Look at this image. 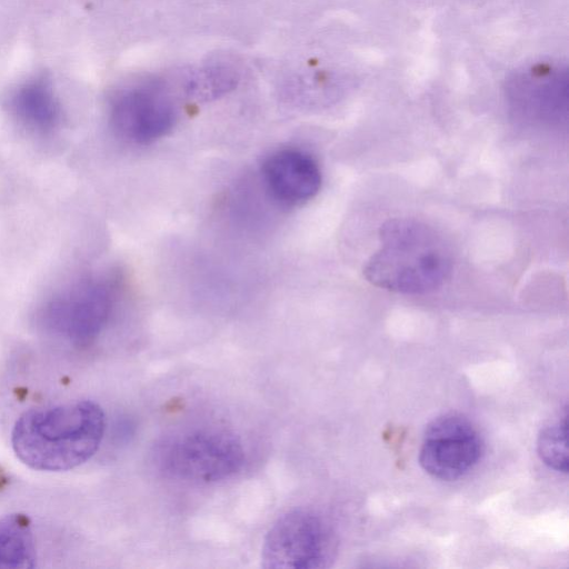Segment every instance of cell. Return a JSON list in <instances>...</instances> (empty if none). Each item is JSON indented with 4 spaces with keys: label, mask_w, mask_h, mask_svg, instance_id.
Returning a JSON list of instances; mask_svg holds the SVG:
<instances>
[{
    "label": "cell",
    "mask_w": 569,
    "mask_h": 569,
    "mask_svg": "<svg viewBox=\"0 0 569 569\" xmlns=\"http://www.w3.org/2000/svg\"><path fill=\"white\" fill-rule=\"evenodd\" d=\"M106 431L102 408L79 400L23 412L11 432L17 457L41 471H66L88 461L98 451Z\"/></svg>",
    "instance_id": "6da1fadb"
},
{
    "label": "cell",
    "mask_w": 569,
    "mask_h": 569,
    "mask_svg": "<svg viewBox=\"0 0 569 569\" xmlns=\"http://www.w3.org/2000/svg\"><path fill=\"white\" fill-rule=\"evenodd\" d=\"M451 270V251L432 227L412 218H393L380 227L378 248L363 274L380 289L425 295L441 288Z\"/></svg>",
    "instance_id": "7a4b0ae2"
},
{
    "label": "cell",
    "mask_w": 569,
    "mask_h": 569,
    "mask_svg": "<svg viewBox=\"0 0 569 569\" xmlns=\"http://www.w3.org/2000/svg\"><path fill=\"white\" fill-rule=\"evenodd\" d=\"M151 461L162 476L192 483L226 480L246 461L243 442L234 432L213 427L169 432L151 450Z\"/></svg>",
    "instance_id": "3957f363"
},
{
    "label": "cell",
    "mask_w": 569,
    "mask_h": 569,
    "mask_svg": "<svg viewBox=\"0 0 569 569\" xmlns=\"http://www.w3.org/2000/svg\"><path fill=\"white\" fill-rule=\"evenodd\" d=\"M121 293L122 279L117 272L89 274L49 297L39 309V322L63 340L88 345L110 322Z\"/></svg>",
    "instance_id": "277c9868"
},
{
    "label": "cell",
    "mask_w": 569,
    "mask_h": 569,
    "mask_svg": "<svg viewBox=\"0 0 569 569\" xmlns=\"http://www.w3.org/2000/svg\"><path fill=\"white\" fill-rule=\"evenodd\" d=\"M337 550L328 521L317 511L295 508L281 515L269 528L261 548L264 569H323Z\"/></svg>",
    "instance_id": "5b68a950"
},
{
    "label": "cell",
    "mask_w": 569,
    "mask_h": 569,
    "mask_svg": "<svg viewBox=\"0 0 569 569\" xmlns=\"http://www.w3.org/2000/svg\"><path fill=\"white\" fill-rule=\"evenodd\" d=\"M109 118L119 138L134 146H147L172 130L177 120V106L166 81L146 78L113 96Z\"/></svg>",
    "instance_id": "8992f818"
},
{
    "label": "cell",
    "mask_w": 569,
    "mask_h": 569,
    "mask_svg": "<svg viewBox=\"0 0 569 569\" xmlns=\"http://www.w3.org/2000/svg\"><path fill=\"white\" fill-rule=\"evenodd\" d=\"M482 440L465 417L448 413L427 427L419 460L423 470L441 480H456L468 473L482 455Z\"/></svg>",
    "instance_id": "52a82bcc"
},
{
    "label": "cell",
    "mask_w": 569,
    "mask_h": 569,
    "mask_svg": "<svg viewBox=\"0 0 569 569\" xmlns=\"http://www.w3.org/2000/svg\"><path fill=\"white\" fill-rule=\"evenodd\" d=\"M260 172L269 196L287 207L306 203L319 192L322 183L316 159L293 147L270 152L263 159Z\"/></svg>",
    "instance_id": "ba28073f"
},
{
    "label": "cell",
    "mask_w": 569,
    "mask_h": 569,
    "mask_svg": "<svg viewBox=\"0 0 569 569\" xmlns=\"http://www.w3.org/2000/svg\"><path fill=\"white\" fill-rule=\"evenodd\" d=\"M506 92L513 108L526 114H560L567 106L568 69L558 62L528 64L510 76Z\"/></svg>",
    "instance_id": "9c48e42d"
},
{
    "label": "cell",
    "mask_w": 569,
    "mask_h": 569,
    "mask_svg": "<svg viewBox=\"0 0 569 569\" xmlns=\"http://www.w3.org/2000/svg\"><path fill=\"white\" fill-rule=\"evenodd\" d=\"M9 108L28 129L47 134L60 123L61 110L51 82L43 76L27 80L11 94Z\"/></svg>",
    "instance_id": "30bf717a"
},
{
    "label": "cell",
    "mask_w": 569,
    "mask_h": 569,
    "mask_svg": "<svg viewBox=\"0 0 569 569\" xmlns=\"http://www.w3.org/2000/svg\"><path fill=\"white\" fill-rule=\"evenodd\" d=\"M37 560L31 522L24 515L0 518V569H30Z\"/></svg>",
    "instance_id": "8fae6325"
},
{
    "label": "cell",
    "mask_w": 569,
    "mask_h": 569,
    "mask_svg": "<svg viewBox=\"0 0 569 569\" xmlns=\"http://www.w3.org/2000/svg\"><path fill=\"white\" fill-rule=\"evenodd\" d=\"M237 82L238 74L232 67L214 63L190 73L184 89L190 98L207 101L232 90Z\"/></svg>",
    "instance_id": "7c38bea8"
},
{
    "label": "cell",
    "mask_w": 569,
    "mask_h": 569,
    "mask_svg": "<svg viewBox=\"0 0 569 569\" xmlns=\"http://www.w3.org/2000/svg\"><path fill=\"white\" fill-rule=\"evenodd\" d=\"M538 452L547 466L559 472H568L567 409L542 428L538 438Z\"/></svg>",
    "instance_id": "4fadbf2b"
}]
</instances>
